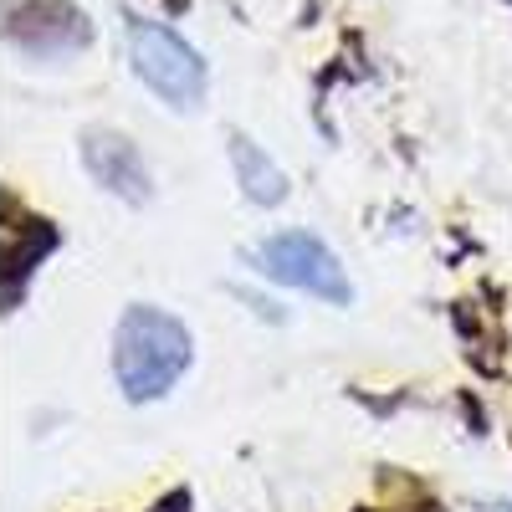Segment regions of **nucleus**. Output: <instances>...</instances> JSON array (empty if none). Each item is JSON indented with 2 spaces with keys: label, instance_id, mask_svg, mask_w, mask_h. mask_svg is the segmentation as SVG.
I'll return each instance as SVG.
<instances>
[{
  "label": "nucleus",
  "instance_id": "f03ea898",
  "mask_svg": "<svg viewBox=\"0 0 512 512\" xmlns=\"http://www.w3.org/2000/svg\"><path fill=\"white\" fill-rule=\"evenodd\" d=\"M128 62L144 88L169 103V108H200L205 103V62L180 31H169L164 21L128 16Z\"/></svg>",
  "mask_w": 512,
  "mask_h": 512
},
{
  "label": "nucleus",
  "instance_id": "f257e3e1",
  "mask_svg": "<svg viewBox=\"0 0 512 512\" xmlns=\"http://www.w3.org/2000/svg\"><path fill=\"white\" fill-rule=\"evenodd\" d=\"M190 364H195V338H190V328L175 313L139 303V308H128L118 318V333H113V379H118L123 400H134V405L164 400L185 379Z\"/></svg>",
  "mask_w": 512,
  "mask_h": 512
},
{
  "label": "nucleus",
  "instance_id": "20e7f679",
  "mask_svg": "<svg viewBox=\"0 0 512 512\" xmlns=\"http://www.w3.org/2000/svg\"><path fill=\"white\" fill-rule=\"evenodd\" d=\"M6 41L31 57H67L93 41V26L72 0H6Z\"/></svg>",
  "mask_w": 512,
  "mask_h": 512
},
{
  "label": "nucleus",
  "instance_id": "0eeeda50",
  "mask_svg": "<svg viewBox=\"0 0 512 512\" xmlns=\"http://www.w3.org/2000/svg\"><path fill=\"white\" fill-rule=\"evenodd\" d=\"M190 507H195V502H190V492L180 487V492H164V497H159L149 512H190Z\"/></svg>",
  "mask_w": 512,
  "mask_h": 512
},
{
  "label": "nucleus",
  "instance_id": "7ed1b4c3",
  "mask_svg": "<svg viewBox=\"0 0 512 512\" xmlns=\"http://www.w3.org/2000/svg\"><path fill=\"white\" fill-rule=\"evenodd\" d=\"M251 262L262 277L292 287V292H308V297H323L333 308H349L354 303V287L338 267V256L323 246V236L313 231H277L267 236L262 246L251 251Z\"/></svg>",
  "mask_w": 512,
  "mask_h": 512
},
{
  "label": "nucleus",
  "instance_id": "423d86ee",
  "mask_svg": "<svg viewBox=\"0 0 512 512\" xmlns=\"http://www.w3.org/2000/svg\"><path fill=\"white\" fill-rule=\"evenodd\" d=\"M226 154H231V169H236V185L251 205H282L287 200V175L267 159V149H256L246 134H231Z\"/></svg>",
  "mask_w": 512,
  "mask_h": 512
},
{
  "label": "nucleus",
  "instance_id": "39448f33",
  "mask_svg": "<svg viewBox=\"0 0 512 512\" xmlns=\"http://www.w3.org/2000/svg\"><path fill=\"white\" fill-rule=\"evenodd\" d=\"M82 164H88V175L108 190V195H118V200H128V205H144L149 200V169H144V159H139V149H134V139L128 134H118V128H82Z\"/></svg>",
  "mask_w": 512,
  "mask_h": 512
}]
</instances>
